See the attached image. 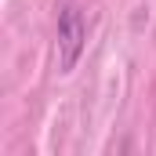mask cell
<instances>
[{"label": "cell", "instance_id": "1", "mask_svg": "<svg viewBox=\"0 0 156 156\" xmlns=\"http://www.w3.org/2000/svg\"><path fill=\"white\" fill-rule=\"evenodd\" d=\"M55 37H58V69L73 73L80 55H83V47H87V22H83V11L73 0L62 4V11H58V33Z\"/></svg>", "mask_w": 156, "mask_h": 156}]
</instances>
